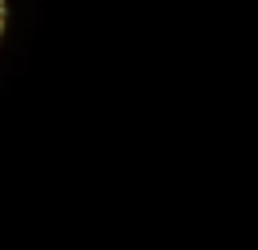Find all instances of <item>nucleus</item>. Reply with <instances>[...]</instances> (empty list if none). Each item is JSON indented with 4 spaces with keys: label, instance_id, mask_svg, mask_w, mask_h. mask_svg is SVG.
<instances>
[{
    "label": "nucleus",
    "instance_id": "1",
    "mask_svg": "<svg viewBox=\"0 0 258 250\" xmlns=\"http://www.w3.org/2000/svg\"><path fill=\"white\" fill-rule=\"evenodd\" d=\"M0 28H4V0H0Z\"/></svg>",
    "mask_w": 258,
    "mask_h": 250
}]
</instances>
